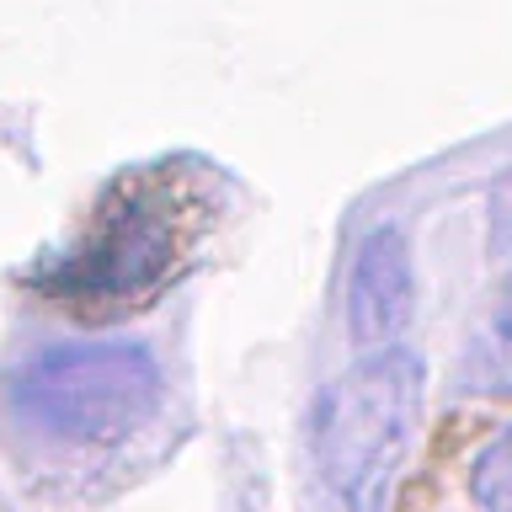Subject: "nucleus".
Masks as SVG:
<instances>
[{"label": "nucleus", "instance_id": "f257e3e1", "mask_svg": "<svg viewBox=\"0 0 512 512\" xmlns=\"http://www.w3.org/2000/svg\"><path fill=\"white\" fill-rule=\"evenodd\" d=\"M224 214V176L192 155L118 171L102 198L59 251V262L38 272L43 299L80 320H123L166 294L198 267Z\"/></svg>", "mask_w": 512, "mask_h": 512}, {"label": "nucleus", "instance_id": "f03ea898", "mask_svg": "<svg viewBox=\"0 0 512 512\" xmlns=\"http://www.w3.org/2000/svg\"><path fill=\"white\" fill-rule=\"evenodd\" d=\"M427 368L411 347L363 352L310 406L304 448L320 512H384L416 443Z\"/></svg>", "mask_w": 512, "mask_h": 512}, {"label": "nucleus", "instance_id": "7ed1b4c3", "mask_svg": "<svg viewBox=\"0 0 512 512\" xmlns=\"http://www.w3.org/2000/svg\"><path fill=\"white\" fill-rule=\"evenodd\" d=\"M6 400L43 438L107 448L134 438L160 411L166 374L139 342H64L16 368Z\"/></svg>", "mask_w": 512, "mask_h": 512}, {"label": "nucleus", "instance_id": "20e7f679", "mask_svg": "<svg viewBox=\"0 0 512 512\" xmlns=\"http://www.w3.org/2000/svg\"><path fill=\"white\" fill-rule=\"evenodd\" d=\"M416 310V267L411 246L395 224H374L347 262V288H342V320L358 352H384L400 347V331Z\"/></svg>", "mask_w": 512, "mask_h": 512}, {"label": "nucleus", "instance_id": "39448f33", "mask_svg": "<svg viewBox=\"0 0 512 512\" xmlns=\"http://www.w3.org/2000/svg\"><path fill=\"white\" fill-rule=\"evenodd\" d=\"M459 379L475 395H512V278L470 331V347L459 358Z\"/></svg>", "mask_w": 512, "mask_h": 512}, {"label": "nucleus", "instance_id": "423d86ee", "mask_svg": "<svg viewBox=\"0 0 512 512\" xmlns=\"http://www.w3.org/2000/svg\"><path fill=\"white\" fill-rule=\"evenodd\" d=\"M470 496L486 512H512V422L475 454V464H470Z\"/></svg>", "mask_w": 512, "mask_h": 512}]
</instances>
